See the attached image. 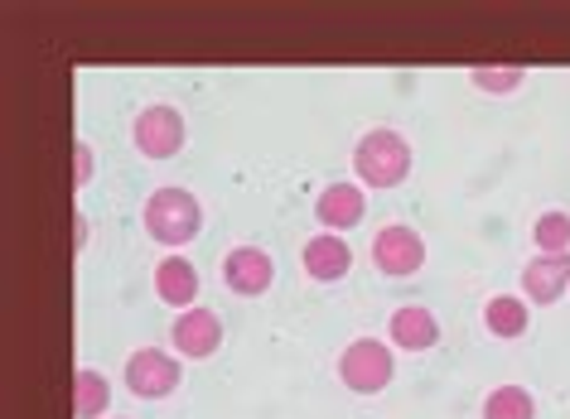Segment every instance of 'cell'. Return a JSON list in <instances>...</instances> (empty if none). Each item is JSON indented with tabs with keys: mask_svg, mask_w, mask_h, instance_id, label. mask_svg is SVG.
I'll use <instances>...</instances> for the list:
<instances>
[{
	"mask_svg": "<svg viewBox=\"0 0 570 419\" xmlns=\"http://www.w3.org/2000/svg\"><path fill=\"white\" fill-rule=\"evenodd\" d=\"M353 169H358V179L367 188H396L411 173V144L402 130H367V136L353 144Z\"/></svg>",
	"mask_w": 570,
	"mask_h": 419,
	"instance_id": "1",
	"label": "cell"
},
{
	"mask_svg": "<svg viewBox=\"0 0 570 419\" xmlns=\"http://www.w3.org/2000/svg\"><path fill=\"white\" fill-rule=\"evenodd\" d=\"M392 342L406 347V352H431L440 342V323L431 309H421V303H402V309L392 313Z\"/></svg>",
	"mask_w": 570,
	"mask_h": 419,
	"instance_id": "13",
	"label": "cell"
},
{
	"mask_svg": "<svg viewBox=\"0 0 570 419\" xmlns=\"http://www.w3.org/2000/svg\"><path fill=\"white\" fill-rule=\"evenodd\" d=\"M155 295H160L169 309H198V270H194V260H184V256H165L160 266H155Z\"/></svg>",
	"mask_w": 570,
	"mask_h": 419,
	"instance_id": "11",
	"label": "cell"
},
{
	"mask_svg": "<svg viewBox=\"0 0 570 419\" xmlns=\"http://www.w3.org/2000/svg\"><path fill=\"white\" fill-rule=\"evenodd\" d=\"M532 241L541 246V256H566L570 251V212L566 208L541 212L532 227Z\"/></svg>",
	"mask_w": 570,
	"mask_h": 419,
	"instance_id": "17",
	"label": "cell"
},
{
	"mask_svg": "<svg viewBox=\"0 0 570 419\" xmlns=\"http://www.w3.org/2000/svg\"><path fill=\"white\" fill-rule=\"evenodd\" d=\"M73 241H78V251L88 246V217H73Z\"/></svg>",
	"mask_w": 570,
	"mask_h": 419,
	"instance_id": "20",
	"label": "cell"
},
{
	"mask_svg": "<svg viewBox=\"0 0 570 419\" xmlns=\"http://www.w3.org/2000/svg\"><path fill=\"white\" fill-rule=\"evenodd\" d=\"M483 323H489L493 338H522L527 323H532V313H527V299L498 295V299L483 303Z\"/></svg>",
	"mask_w": 570,
	"mask_h": 419,
	"instance_id": "14",
	"label": "cell"
},
{
	"mask_svg": "<svg viewBox=\"0 0 570 419\" xmlns=\"http://www.w3.org/2000/svg\"><path fill=\"white\" fill-rule=\"evenodd\" d=\"M363 208H367V198H363L358 183H330L315 202V217H320L324 231H348V227L363 222Z\"/></svg>",
	"mask_w": 570,
	"mask_h": 419,
	"instance_id": "10",
	"label": "cell"
},
{
	"mask_svg": "<svg viewBox=\"0 0 570 419\" xmlns=\"http://www.w3.org/2000/svg\"><path fill=\"white\" fill-rule=\"evenodd\" d=\"M469 82L479 87V92H493V97H508L522 87V68H474L469 72Z\"/></svg>",
	"mask_w": 570,
	"mask_h": 419,
	"instance_id": "18",
	"label": "cell"
},
{
	"mask_svg": "<svg viewBox=\"0 0 570 419\" xmlns=\"http://www.w3.org/2000/svg\"><path fill=\"white\" fill-rule=\"evenodd\" d=\"M483 419H537V400L527 386H498L483 400Z\"/></svg>",
	"mask_w": 570,
	"mask_h": 419,
	"instance_id": "16",
	"label": "cell"
},
{
	"mask_svg": "<svg viewBox=\"0 0 570 419\" xmlns=\"http://www.w3.org/2000/svg\"><path fill=\"white\" fill-rule=\"evenodd\" d=\"M373 266L382 275H392V280H406V275H416L425 266V241L421 231H411L406 222H392L382 227L373 237Z\"/></svg>",
	"mask_w": 570,
	"mask_h": 419,
	"instance_id": "6",
	"label": "cell"
},
{
	"mask_svg": "<svg viewBox=\"0 0 570 419\" xmlns=\"http://www.w3.org/2000/svg\"><path fill=\"white\" fill-rule=\"evenodd\" d=\"M131 140H136V150L146 159H175L184 150V140H189V130H184V116L175 107L155 101V107H146L136 116Z\"/></svg>",
	"mask_w": 570,
	"mask_h": 419,
	"instance_id": "4",
	"label": "cell"
},
{
	"mask_svg": "<svg viewBox=\"0 0 570 419\" xmlns=\"http://www.w3.org/2000/svg\"><path fill=\"white\" fill-rule=\"evenodd\" d=\"M169 338H175L179 347V357H213L218 352V342H223V323H218V313H208V309H184L175 318V328H169Z\"/></svg>",
	"mask_w": 570,
	"mask_h": 419,
	"instance_id": "9",
	"label": "cell"
},
{
	"mask_svg": "<svg viewBox=\"0 0 570 419\" xmlns=\"http://www.w3.org/2000/svg\"><path fill=\"white\" fill-rule=\"evenodd\" d=\"M107 405H111L107 376H102V371H92V367H82V371H78V381H73V415H78V419H102V415H107Z\"/></svg>",
	"mask_w": 570,
	"mask_h": 419,
	"instance_id": "15",
	"label": "cell"
},
{
	"mask_svg": "<svg viewBox=\"0 0 570 419\" xmlns=\"http://www.w3.org/2000/svg\"><path fill=\"white\" fill-rule=\"evenodd\" d=\"M392 347L377 342V338H358L344 347L338 357V381H344L353 396H377V390L392 386Z\"/></svg>",
	"mask_w": 570,
	"mask_h": 419,
	"instance_id": "3",
	"label": "cell"
},
{
	"mask_svg": "<svg viewBox=\"0 0 570 419\" xmlns=\"http://www.w3.org/2000/svg\"><path fill=\"white\" fill-rule=\"evenodd\" d=\"M301 260H305V275H309V280L334 285V280H344V275L353 270V246L338 237V231H320V237L305 241Z\"/></svg>",
	"mask_w": 570,
	"mask_h": 419,
	"instance_id": "8",
	"label": "cell"
},
{
	"mask_svg": "<svg viewBox=\"0 0 570 419\" xmlns=\"http://www.w3.org/2000/svg\"><path fill=\"white\" fill-rule=\"evenodd\" d=\"M570 285V251L566 256H537L522 266V289L532 303H556Z\"/></svg>",
	"mask_w": 570,
	"mask_h": 419,
	"instance_id": "12",
	"label": "cell"
},
{
	"mask_svg": "<svg viewBox=\"0 0 570 419\" xmlns=\"http://www.w3.org/2000/svg\"><path fill=\"white\" fill-rule=\"evenodd\" d=\"M204 227V208L189 188H155L146 198V231L160 246H189Z\"/></svg>",
	"mask_w": 570,
	"mask_h": 419,
	"instance_id": "2",
	"label": "cell"
},
{
	"mask_svg": "<svg viewBox=\"0 0 570 419\" xmlns=\"http://www.w3.org/2000/svg\"><path fill=\"white\" fill-rule=\"evenodd\" d=\"M179 376H184V367L169 352H160V347H140V352H131V361H126V386H131V396H140V400L175 396Z\"/></svg>",
	"mask_w": 570,
	"mask_h": 419,
	"instance_id": "5",
	"label": "cell"
},
{
	"mask_svg": "<svg viewBox=\"0 0 570 419\" xmlns=\"http://www.w3.org/2000/svg\"><path fill=\"white\" fill-rule=\"evenodd\" d=\"M223 280L233 295L256 299L271 289V280H276V260H271L262 246H237V251H227V260H223Z\"/></svg>",
	"mask_w": 570,
	"mask_h": 419,
	"instance_id": "7",
	"label": "cell"
},
{
	"mask_svg": "<svg viewBox=\"0 0 570 419\" xmlns=\"http://www.w3.org/2000/svg\"><path fill=\"white\" fill-rule=\"evenodd\" d=\"M73 164H78V169H73V183L82 188V183L92 179V150H88V144H78V150H73Z\"/></svg>",
	"mask_w": 570,
	"mask_h": 419,
	"instance_id": "19",
	"label": "cell"
}]
</instances>
